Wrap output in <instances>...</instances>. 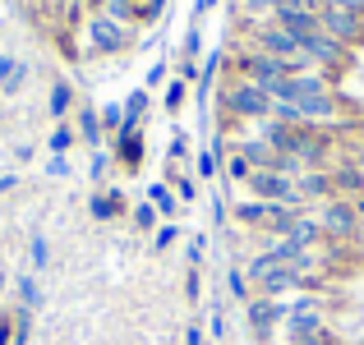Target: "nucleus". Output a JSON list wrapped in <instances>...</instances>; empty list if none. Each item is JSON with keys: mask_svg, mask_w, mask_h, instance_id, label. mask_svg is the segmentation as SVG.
Masks as SVG:
<instances>
[{"mask_svg": "<svg viewBox=\"0 0 364 345\" xmlns=\"http://www.w3.org/2000/svg\"><path fill=\"white\" fill-rule=\"evenodd\" d=\"M46 170H51V175H70V161H65V157H51V161H46Z\"/></svg>", "mask_w": 364, "mask_h": 345, "instance_id": "33", "label": "nucleus"}, {"mask_svg": "<svg viewBox=\"0 0 364 345\" xmlns=\"http://www.w3.org/2000/svg\"><path fill=\"white\" fill-rule=\"evenodd\" d=\"M161 79H166V65L157 60V65H152V70H148V83H161Z\"/></svg>", "mask_w": 364, "mask_h": 345, "instance_id": "36", "label": "nucleus"}, {"mask_svg": "<svg viewBox=\"0 0 364 345\" xmlns=\"http://www.w3.org/2000/svg\"><path fill=\"white\" fill-rule=\"evenodd\" d=\"M309 212H314V221L323 226V235H328L332 244H360L364 226H360L355 207H350V198H328V203L309 207Z\"/></svg>", "mask_w": 364, "mask_h": 345, "instance_id": "2", "label": "nucleus"}, {"mask_svg": "<svg viewBox=\"0 0 364 345\" xmlns=\"http://www.w3.org/2000/svg\"><path fill=\"white\" fill-rule=\"evenodd\" d=\"M88 46L97 55H120L124 46L134 42V28H124V23H116V18H107V14H88Z\"/></svg>", "mask_w": 364, "mask_h": 345, "instance_id": "5", "label": "nucleus"}, {"mask_svg": "<svg viewBox=\"0 0 364 345\" xmlns=\"http://www.w3.org/2000/svg\"><path fill=\"white\" fill-rule=\"evenodd\" d=\"M148 203L157 207V217H176L180 212V198H176V189H171V185H152L148 189Z\"/></svg>", "mask_w": 364, "mask_h": 345, "instance_id": "12", "label": "nucleus"}, {"mask_svg": "<svg viewBox=\"0 0 364 345\" xmlns=\"http://www.w3.org/2000/svg\"><path fill=\"white\" fill-rule=\"evenodd\" d=\"M116 157H120V166H129V170L143 166V133H139V124H124V129L116 133Z\"/></svg>", "mask_w": 364, "mask_h": 345, "instance_id": "10", "label": "nucleus"}, {"mask_svg": "<svg viewBox=\"0 0 364 345\" xmlns=\"http://www.w3.org/2000/svg\"><path fill=\"white\" fill-rule=\"evenodd\" d=\"M245 198H263V203H286V207H300V212H309L300 198V185H295L291 175H277V170H254V175L245 180Z\"/></svg>", "mask_w": 364, "mask_h": 345, "instance_id": "4", "label": "nucleus"}, {"mask_svg": "<svg viewBox=\"0 0 364 345\" xmlns=\"http://www.w3.org/2000/svg\"><path fill=\"white\" fill-rule=\"evenodd\" d=\"M97 14L116 18V23H124V28H139V5H134V0H107Z\"/></svg>", "mask_w": 364, "mask_h": 345, "instance_id": "11", "label": "nucleus"}, {"mask_svg": "<svg viewBox=\"0 0 364 345\" xmlns=\"http://www.w3.org/2000/svg\"><path fill=\"white\" fill-rule=\"evenodd\" d=\"M161 9H166V0H143L139 5V23H157Z\"/></svg>", "mask_w": 364, "mask_h": 345, "instance_id": "24", "label": "nucleus"}, {"mask_svg": "<svg viewBox=\"0 0 364 345\" xmlns=\"http://www.w3.org/2000/svg\"><path fill=\"white\" fill-rule=\"evenodd\" d=\"M295 185H300L304 207H318V203H328V198H337V189H332V170H304Z\"/></svg>", "mask_w": 364, "mask_h": 345, "instance_id": "9", "label": "nucleus"}, {"mask_svg": "<svg viewBox=\"0 0 364 345\" xmlns=\"http://www.w3.org/2000/svg\"><path fill=\"white\" fill-rule=\"evenodd\" d=\"M350 207H355V217H360V226H364V194H360V198H350Z\"/></svg>", "mask_w": 364, "mask_h": 345, "instance_id": "37", "label": "nucleus"}, {"mask_svg": "<svg viewBox=\"0 0 364 345\" xmlns=\"http://www.w3.org/2000/svg\"><path fill=\"white\" fill-rule=\"evenodd\" d=\"M217 111L231 115V120H240V124H263L267 115H272V97H267L258 83L226 74V79H222V92H217Z\"/></svg>", "mask_w": 364, "mask_h": 345, "instance_id": "1", "label": "nucleus"}, {"mask_svg": "<svg viewBox=\"0 0 364 345\" xmlns=\"http://www.w3.org/2000/svg\"><path fill=\"white\" fill-rule=\"evenodd\" d=\"M304 55H309V60L318 65L328 79H341L346 70H355V65H360V60H355V51H350V46H341L337 37H328L323 28L304 37Z\"/></svg>", "mask_w": 364, "mask_h": 345, "instance_id": "3", "label": "nucleus"}, {"mask_svg": "<svg viewBox=\"0 0 364 345\" xmlns=\"http://www.w3.org/2000/svg\"><path fill=\"white\" fill-rule=\"evenodd\" d=\"M226 285H231V295H235L240 304H249V300H254V285H249L245 267H231V272H226Z\"/></svg>", "mask_w": 364, "mask_h": 345, "instance_id": "17", "label": "nucleus"}, {"mask_svg": "<svg viewBox=\"0 0 364 345\" xmlns=\"http://www.w3.org/2000/svg\"><path fill=\"white\" fill-rule=\"evenodd\" d=\"M0 281H5V276H0Z\"/></svg>", "mask_w": 364, "mask_h": 345, "instance_id": "42", "label": "nucleus"}, {"mask_svg": "<svg viewBox=\"0 0 364 345\" xmlns=\"http://www.w3.org/2000/svg\"><path fill=\"white\" fill-rule=\"evenodd\" d=\"M120 212H124L120 194H97L92 198V217H97V221H111V217H120Z\"/></svg>", "mask_w": 364, "mask_h": 345, "instance_id": "14", "label": "nucleus"}, {"mask_svg": "<svg viewBox=\"0 0 364 345\" xmlns=\"http://www.w3.org/2000/svg\"><path fill=\"white\" fill-rule=\"evenodd\" d=\"M102 5H107V0H88V9H92V14H97V9H102Z\"/></svg>", "mask_w": 364, "mask_h": 345, "instance_id": "39", "label": "nucleus"}, {"mask_svg": "<svg viewBox=\"0 0 364 345\" xmlns=\"http://www.w3.org/2000/svg\"><path fill=\"white\" fill-rule=\"evenodd\" d=\"M171 185H176V198H180V203H194V180H189V175H180V170L176 166H171Z\"/></svg>", "mask_w": 364, "mask_h": 345, "instance_id": "21", "label": "nucleus"}, {"mask_svg": "<svg viewBox=\"0 0 364 345\" xmlns=\"http://www.w3.org/2000/svg\"><path fill=\"white\" fill-rule=\"evenodd\" d=\"M176 239H180V226H157V235H152V244H157V248H171V244H176Z\"/></svg>", "mask_w": 364, "mask_h": 345, "instance_id": "26", "label": "nucleus"}, {"mask_svg": "<svg viewBox=\"0 0 364 345\" xmlns=\"http://www.w3.org/2000/svg\"><path fill=\"white\" fill-rule=\"evenodd\" d=\"M102 129L120 133V129H124V111H120V106H107V111H102Z\"/></svg>", "mask_w": 364, "mask_h": 345, "instance_id": "27", "label": "nucleus"}, {"mask_svg": "<svg viewBox=\"0 0 364 345\" xmlns=\"http://www.w3.org/2000/svg\"><path fill=\"white\" fill-rule=\"evenodd\" d=\"M185 345H208V332H203V327H198V322H194V327L185 332Z\"/></svg>", "mask_w": 364, "mask_h": 345, "instance_id": "31", "label": "nucleus"}, {"mask_svg": "<svg viewBox=\"0 0 364 345\" xmlns=\"http://www.w3.org/2000/svg\"><path fill=\"white\" fill-rule=\"evenodd\" d=\"M79 133H83V143H97L102 138V120L92 111H79Z\"/></svg>", "mask_w": 364, "mask_h": 345, "instance_id": "20", "label": "nucleus"}, {"mask_svg": "<svg viewBox=\"0 0 364 345\" xmlns=\"http://www.w3.org/2000/svg\"><path fill=\"white\" fill-rule=\"evenodd\" d=\"M134 226H139V230H157V207L139 203V207H134Z\"/></svg>", "mask_w": 364, "mask_h": 345, "instance_id": "22", "label": "nucleus"}, {"mask_svg": "<svg viewBox=\"0 0 364 345\" xmlns=\"http://www.w3.org/2000/svg\"><path fill=\"white\" fill-rule=\"evenodd\" d=\"M328 5H337V9H350V14H360V18H364V0H328Z\"/></svg>", "mask_w": 364, "mask_h": 345, "instance_id": "32", "label": "nucleus"}, {"mask_svg": "<svg viewBox=\"0 0 364 345\" xmlns=\"http://www.w3.org/2000/svg\"><path fill=\"white\" fill-rule=\"evenodd\" d=\"M217 170H222V152H198V175L213 180Z\"/></svg>", "mask_w": 364, "mask_h": 345, "instance_id": "23", "label": "nucleus"}, {"mask_svg": "<svg viewBox=\"0 0 364 345\" xmlns=\"http://www.w3.org/2000/svg\"><path fill=\"white\" fill-rule=\"evenodd\" d=\"M355 345H364V336H360V341H355Z\"/></svg>", "mask_w": 364, "mask_h": 345, "instance_id": "40", "label": "nucleus"}, {"mask_svg": "<svg viewBox=\"0 0 364 345\" xmlns=\"http://www.w3.org/2000/svg\"><path fill=\"white\" fill-rule=\"evenodd\" d=\"M185 102H189V83H185V79H171V83H166V97H161V106L176 115Z\"/></svg>", "mask_w": 364, "mask_h": 345, "instance_id": "15", "label": "nucleus"}, {"mask_svg": "<svg viewBox=\"0 0 364 345\" xmlns=\"http://www.w3.org/2000/svg\"><path fill=\"white\" fill-rule=\"evenodd\" d=\"M328 170H332V189H337V198H360L364 194V170L355 166V161L337 157Z\"/></svg>", "mask_w": 364, "mask_h": 345, "instance_id": "8", "label": "nucleus"}, {"mask_svg": "<svg viewBox=\"0 0 364 345\" xmlns=\"http://www.w3.org/2000/svg\"><path fill=\"white\" fill-rule=\"evenodd\" d=\"M208 332H213V341L226 336V318H222V309H217V304H213V318H208Z\"/></svg>", "mask_w": 364, "mask_h": 345, "instance_id": "28", "label": "nucleus"}, {"mask_svg": "<svg viewBox=\"0 0 364 345\" xmlns=\"http://www.w3.org/2000/svg\"><path fill=\"white\" fill-rule=\"evenodd\" d=\"M134 5H143V0H134Z\"/></svg>", "mask_w": 364, "mask_h": 345, "instance_id": "41", "label": "nucleus"}, {"mask_svg": "<svg viewBox=\"0 0 364 345\" xmlns=\"http://www.w3.org/2000/svg\"><path fill=\"white\" fill-rule=\"evenodd\" d=\"M277 14V0H240V18L245 23H267Z\"/></svg>", "mask_w": 364, "mask_h": 345, "instance_id": "13", "label": "nucleus"}, {"mask_svg": "<svg viewBox=\"0 0 364 345\" xmlns=\"http://www.w3.org/2000/svg\"><path fill=\"white\" fill-rule=\"evenodd\" d=\"M318 23L328 37H337L341 46H350V51H360L364 46V18L350 14V9H337V5H323L318 9Z\"/></svg>", "mask_w": 364, "mask_h": 345, "instance_id": "7", "label": "nucleus"}, {"mask_svg": "<svg viewBox=\"0 0 364 345\" xmlns=\"http://www.w3.org/2000/svg\"><path fill=\"white\" fill-rule=\"evenodd\" d=\"M18 295H23V309H28V313H33V309H37V300H42V295H37V281H33V276H23V281H18Z\"/></svg>", "mask_w": 364, "mask_h": 345, "instance_id": "25", "label": "nucleus"}, {"mask_svg": "<svg viewBox=\"0 0 364 345\" xmlns=\"http://www.w3.org/2000/svg\"><path fill=\"white\" fill-rule=\"evenodd\" d=\"M185 152H189V138H185V133H176V138H171V166L185 161Z\"/></svg>", "mask_w": 364, "mask_h": 345, "instance_id": "29", "label": "nucleus"}, {"mask_svg": "<svg viewBox=\"0 0 364 345\" xmlns=\"http://www.w3.org/2000/svg\"><path fill=\"white\" fill-rule=\"evenodd\" d=\"M189 263H194V267L203 263V239H189Z\"/></svg>", "mask_w": 364, "mask_h": 345, "instance_id": "35", "label": "nucleus"}, {"mask_svg": "<svg viewBox=\"0 0 364 345\" xmlns=\"http://www.w3.org/2000/svg\"><path fill=\"white\" fill-rule=\"evenodd\" d=\"M185 295L198 304V295H203V281H198V272H189V281H185Z\"/></svg>", "mask_w": 364, "mask_h": 345, "instance_id": "30", "label": "nucleus"}, {"mask_svg": "<svg viewBox=\"0 0 364 345\" xmlns=\"http://www.w3.org/2000/svg\"><path fill=\"white\" fill-rule=\"evenodd\" d=\"M46 258H51V253H46V239H33V263H37V267H42V263H46Z\"/></svg>", "mask_w": 364, "mask_h": 345, "instance_id": "34", "label": "nucleus"}, {"mask_svg": "<svg viewBox=\"0 0 364 345\" xmlns=\"http://www.w3.org/2000/svg\"><path fill=\"white\" fill-rule=\"evenodd\" d=\"M143 111H148V88L129 92V102H124V124H139V120H143Z\"/></svg>", "mask_w": 364, "mask_h": 345, "instance_id": "18", "label": "nucleus"}, {"mask_svg": "<svg viewBox=\"0 0 364 345\" xmlns=\"http://www.w3.org/2000/svg\"><path fill=\"white\" fill-rule=\"evenodd\" d=\"M70 148H74V129H70V124H55V129H51V152L65 157Z\"/></svg>", "mask_w": 364, "mask_h": 345, "instance_id": "19", "label": "nucleus"}, {"mask_svg": "<svg viewBox=\"0 0 364 345\" xmlns=\"http://www.w3.org/2000/svg\"><path fill=\"white\" fill-rule=\"evenodd\" d=\"M245 313H249V327H254V336L258 341H272V332L282 327L286 318H291V300H263V295H254V300L245 304Z\"/></svg>", "mask_w": 364, "mask_h": 345, "instance_id": "6", "label": "nucleus"}, {"mask_svg": "<svg viewBox=\"0 0 364 345\" xmlns=\"http://www.w3.org/2000/svg\"><path fill=\"white\" fill-rule=\"evenodd\" d=\"M0 345H9V318H0Z\"/></svg>", "mask_w": 364, "mask_h": 345, "instance_id": "38", "label": "nucleus"}, {"mask_svg": "<svg viewBox=\"0 0 364 345\" xmlns=\"http://www.w3.org/2000/svg\"><path fill=\"white\" fill-rule=\"evenodd\" d=\"M70 106H74V88H70V83H55V88H51V115H55V120H65Z\"/></svg>", "mask_w": 364, "mask_h": 345, "instance_id": "16", "label": "nucleus"}]
</instances>
